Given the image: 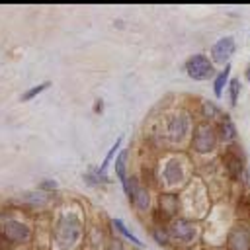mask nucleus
Returning a JSON list of instances; mask_svg holds the SVG:
<instances>
[{
	"label": "nucleus",
	"instance_id": "f257e3e1",
	"mask_svg": "<svg viewBox=\"0 0 250 250\" xmlns=\"http://www.w3.org/2000/svg\"><path fill=\"white\" fill-rule=\"evenodd\" d=\"M195 123L197 121L193 119V113L189 109H168L152 125L150 141L152 145L168 148V152H180L189 145Z\"/></svg>",
	"mask_w": 250,
	"mask_h": 250
},
{
	"label": "nucleus",
	"instance_id": "f03ea898",
	"mask_svg": "<svg viewBox=\"0 0 250 250\" xmlns=\"http://www.w3.org/2000/svg\"><path fill=\"white\" fill-rule=\"evenodd\" d=\"M193 180V164L186 152H168L154 170V182L160 191L180 193Z\"/></svg>",
	"mask_w": 250,
	"mask_h": 250
},
{
	"label": "nucleus",
	"instance_id": "7ed1b4c3",
	"mask_svg": "<svg viewBox=\"0 0 250 250\" xmlns=\"http://www.w3.org/2000/svg\"><path fill=\"white\" fill-rule=\"evenodd\" d=\"M53 244L59 250H76L84 236V217L76 207L62 209L53 221Z\"/></svg>",
	"mask_w": 250,
	"mask_h": 250
},
{
	"label": "nucleus",
	"instance_id": "20e7f679",
	"mask_svg": "<svg viewBox=\"0 0 250 250\" xmlns=\"http://www.w3.org/2000/svg\"><path fill=\"white\" fill-rule=\"evenodd\" d=\"M0 238L8 246H29L35 238L33 223L16 207L0 211Z\"/></svg>",
	"mask_w": 250,
	"mask_h": 250
},
{
	"label": "nucleus",
	"instance_id": "39448f33",
	"mask_svg": "<svg viewBox=\"0 0 250 250\" xmlns=\"http://www.w3.org/2000/svg\"><path fill=\"white\" fill-rule=\"evenodd\" d=\"M180 205H182V217L203 221V217L211 211V199H209V188L201 178H195L180 191Z\"/></svg>",
	"mask_w": 250,
	"mask_h": 250
},
{
	"label": "nucleus",
	"instance_id": "423d86ee",
	"mask_svg": "<svg viewBox=\"0 0 250 250\" xmlns=\"http://www.w3.org/2000/svg\"><path fill=\"white\" fill-rule=\"evenodd\" d=\"M189 152L201 158L213 156L219 152L221 143H219V135L215 129V123H207V121H197L191 133V141L188 145Z\"/></svg>",
	"mask_w": 250,
	"mask_h": 250
},
{
	"label": "nucleus",
	"instance_id": "0eeeda50",
	"mask_svg": "<svg viewBox=\"0 0 250 250\" xmlns=\"http://www.w3.org/2000/svg\"><path fill=\"white\" fill-rule=\"evenodd\" d=\"M121 188H123V191H125V195H127V199H129V203L137 215H141V217L152 215L156 199L152 197V191H150L146 182H143L139 176L133 174L127 178L125 186H121Z\"/></svg>",
	"mask_w": 250,
	"mask_h": 250
},
{
	"label": "nucleus",
	"instance_id": "6e6552de",
	"mask_svg": "<svg viewBox=\"0 0 250 250\" xmlns=\"http://www.w3.org/2000/svg\"><path fill=\"white\" fill-rule=\"evenodd\" d=\"M168 234H170V240L172 244H178L182 248H191L195 246L201 236H203V223L201 221H193V219H188V217H176L172 219L168 225Z\"/></svg>",
	"mask_w": 250,
	"mask_h": 250
},
{
	"label": "nucleus",
	"instance_id": "1a4fd4ad",
	"mask_svg": "<svg viewBox=\"0 0 250 250\" xmlns=\"http://www.w3.org/2000/svg\"><path fill=\"white\" fill-rule=\"evenodd\" d=\"M219 158H221V166H223V172H225L227 180L238 184L240 178H242V174H244L246 168H248L246 154H244L242 146H240L238 143L229 145V146H223Z\"/></svg>",
	"mask_w": 250,
	"mask_h": 250
},
{
	"label": "nucleus",
	"instance_id": "9d476101",
	"mask_svg": "<svg viewBox=\"0 0 250 250\" xmlns=\"http://www.w3.org/2000/svg\"><path fill=\"white\" fill-rule=\"evenodd\" d=\"M182 215V205H180V193L174 191H160L156 195V205L152 211V221L154 225L166 227L172 219Z\"/></svg>",
	"mask_w": 250,
	"mask_h": 250
},
{
	"label": "nucleus",
	"instance_id": "9b49d317",
	"mask_svg": "<svg viewBox=\"0 0 250 250\" xmlns=\"http://www.w3.org/2000/svg\"><path fill=\"white\" fill-rule=\"evenodd\" d=\"M184 70L195 82H203V80L215 78V74H217L213 61L205 53H193V55H189L186 59V62H184Z\"/></svg>",
	"mask_w": 250,
	"mask_h": 250
},
{
	"label": "nucleus",
	"instance_id": "f8f14e48",
	"mask_svg": "<svg viewBox=\"0 0 250 250\" xmlns=\"http://www.w3.org/2000/svg\"><path fill=\"white\" fill-rule=\"evenodd\" d=\"M227 250H250V227L244 221H232L227 236H225Z\"/></svg>",
	"mask_w": 250,
	"mask_h": 250
},
{
	"label": "nucleus",
	"instance_id": "ddd939ff",
	"mask_svg": "<svg viewBox=\"0 0 250 250\" xmlns=\"http://www.w3.org/2000/svg\"><path fill=\"white\" fill-rule=\"evenodd\" d=\"M236 53V39L232 35H223L219 37L211 49H209V59L213 61V64H221V66H227L230 64V59L232 55Z\"/></svg>",
	"mask_w": 250,
	"mask_h": 250
},
{
	"label": "nucleus",
	"instance_id": "4468645a",
	"mask_svg": "<svg viewBox=\"0 0 250 250\" xmlns=\"http://www.w3.org/2000/svg\"><path fill=\"white\" fill-rule=\"evenodd\" d=\"M215 129H217V135H219L221 148L238 143V129H236V125H234V121H232V117H230L229 113H225V115L215 123Z\"/></svg>",
	"mask_w": 250,
	"mask_h": 250
},
{
	"label": "nucleus",
	"instance_id": "2eb2a0df",
	"mask_svg": "<svg viewBox=\"0 0 250 250\" xmlns=\"http://www.w3.org/2000/svg\"><path fill=\"white\" fill-rule=\"evenodd\" d=\"M20 201L27 209H45L53 203V193H47L43 189H29L20 193Z\"/></svg>",
	"mask_w": 250,
	"mask_h": 250
},
{
	"label": "nucleus",
	"instance_id": "dca6fc26",
	"mask_svg": "<svg viewBox=\"0 0 250 250\" xmlns=\"http://www.w3.org/2000/svg\"><path fill=\"white\" fill-rule=\"evenodd\" d=\"M197 113H199V121H207V123H217L225 111L213 102V100H199V107H197Z\"/></svg>",
	"mask_w": 250,
	"mask_h": 250
},
{
	"label": "nucleus",
	"instance_id": "f3484780",
	"mask_svg": "<svg viewBox=\"0 0 250 250\" xmlns=\"http://www.w3.org/2000/svg\"><path fill=\"white\" fill-rule=\"evenodd\" d=\"M229 80H230V64H227L221 70H217V74L213 78V94H215V98L223 96L225 88L229 86Z\"/></svg>",
	"mask_w": 250,
	"mask_h": 250
},
{
	"label": "nucleus",
	"instance_id": "a211bd4d",
	"mask_svg": "<svg viewBox=\"0 0 250 250\" xmlns=\"http://www.w3.org/2000/svg\"><path fill=\"white\" fill-rule=\"evenodd\" d=\"M127 162H129V150L127 148H121L115 156V176L117 180L121 182V186H125L129 174H127Z\"/></svg>",
	"mask_w": 250,
	"mask_h": 250
},
{
	"label": "nucleus",
	"instance_id": "6ab92c4d",
	"mask_svg": "<svg viewBox=\"0 0 250 250\" xmlns=\"http://www.w3.org/2000/svg\"><path fill=\"white\" fill-rule=\"evenodd\" d=\"M121 143H123V137H119V139H117V141L113 143V146H111V148L107 150V154H105V158L102 160V164H100V166L96 168V172H98V174H100L102 178H107V176H105V170H107V166L111 164V160H115L117 152L121 150Z\"/></svg>",
	"mask_w": 250,
	"mask_h": 250
},
{
	"label": "nucleus",
	"instance_id": "aec40b11",
	"mask_svg": "<svg viewBox=\"0 0 250 250\" xmlns=\"http://www.w3.org/2000/svg\"><path fill=\"white\" fill-rule=\"evenodd\" d=\"M111 225H113V229L119 232V236H123V238H127L129 242H133L135 246H139V248H143L145 244H143V240L139 238V236H135L131 230H129V227L123 223V219H111Z\"/></svg>",
	"mask_w": 250,
	"mask_h": 250
},
{
	"label": "nucleus",
	"instance_id": "412c9836",
	"mask_svg": "<svg viewBox=\"0 0 250 250\" xmlns=\"http://www.w3.org/2000/svg\"><path fill=\"white\" fill-rule=\"evenodd\" d=\"M49 88H51V82H49V80H45V82H41V84H35V86H31L29 90H25V92L20 96V102H21V104L31 102L35 96L43 94V92H45V90H49Z\"/></svg>",
	"mask_w": 250,
	"mask_h": 250
},
{
	"label": "nucleus",
	"instance_id": "4be33fe9",
	"mask_svg": "<svg viewBox=\"0 0 250 250\" xmlns=\"http://www.w3.org/2000/svg\"><path fill=\"white\" fill-rule=\"evenodd\" d=\"M227 88H229V105H230V107H236V104H238V96H240V90H242V82H240V78H238V76L230 78Z\"/></svg>",
	"mask_w": 250,
	"mask_h": 250
},
{
	"label": "nucleus",
	"instance_id": "5701e85b",
	"mask_svg": "<svg viewBox=\"0 0 250 250\" xmlns=\"http://www.w3.org/2000/svg\"><path fill=\"white\" fill-rule=\"evenodd\" d=\"M150 232H152V238H154L156 244H160V246H172V240H170V234H168V229L166 227L152 225Z\"/></svg>",
	"mask_w": 250,
	"mask_h": 250
},
{
	"label": "nucleus",
	"instance_id": "b1692460",
	"mask_svg": "<svg viewBox=\"0 0 250 250\" xmlns=\"http://www.w3.org/2000/svg\"><path fill=\"white\" fill-rule=\"evenodd\" d=\"M84 182L90 184V186H102V184H107V178H102V176L96 172V168H94V170H88V172L84 174Z\"/></svg>",
	"mask_w": 250,
	"mask_h": 250
},
{
	"label": "nucleus",
	"instance_id": "393cba45",
	"mask_svg": "<svg viewBox=\"0 0 250 250\" xmlns=\"http://www.w3.org/2000/svg\"><path fill=\"white\" fill-rule=\"evenodd\" d=\"M37 189H43V191H47V193H55V191L59 189V184H57V180H53V178H43V180L39 182Z\"/></svg>",
	"mask_w": 250,
	"mask_h": 250
},
{
	"label": "nucleus",
	"instance_id": "a878e982",
	"mask_svg": "<svg viewBox=\"0 0 250 250\" xmlns=\"http://www.w3.org/2000/svg\"><path fill=\"white\" fill-rule=\"evenodd\" d=\"M244 78H246V82L250 84V62H248V66L244 68Z\"/></svg>",
	"mask_w": 250,
	"mask_h": 250
},
{
	"label": "nucleus",
	"instance_id": "bb28decb",
	"mask_svg": "<svg viewBox=\"0 0 250 250\" xmlns=\"http://www.w3.org/2000/svg\"><path fill=\"white\" fill-rule=\"evenodd\" d=\"M100 109H102V100H98V102H96V113H102Z\"/></svg>",
	"mask_w": 250,
	"mask_h": 250
},
{
	"label": "nucleus",
	"instance_id": "cd10ccee",
	"mask_svg": "<svg viewBox=\"0 0 250 250\" xmlns=\"http://www.w3.org/2000/svg\"><path fill=\"white\" fill-rule=\"evenodd\" d=\"M215 250H227V248H215Z\"/></svg>",
	"mask_w": 250,
	"mask_h": 250
},
{
	"label": "nucleus",
	"instance_id": "c85d7f7f",
	"mask_svg": "<svg viewBox=\"0 0 250 250\" xmlns=\"http://www.w3.org/2000/svg\"><path fill=\"white\" fill-rule=\"evenodd\" d=\"M248 227H250V219H248Z\"/></svg>",
	"mask_w": 250,
	"mask_h": 250
},
{
	"label": "nucleus",
	"instance_id": "c756f323",
	"mask_svg": "<svg viewBox=\"0 0 250 250\" xmlns=\"http://www.w3.org/2000/svg\"><path fill=\"white\" fill-rule=\"evenodd\" d=\"M133 250H135V248H133ZM137 250H139V248H137Z\"/></svg>",
	"mask_w": 250,
	"mask_h": 250
}]
</instances>
